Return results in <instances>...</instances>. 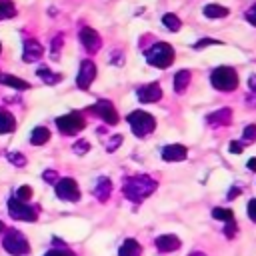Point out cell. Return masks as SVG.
Listing matches in <instances>:
<instances>
[{
  "instance_id": "6da1fadb",
  "label": "cell",
  "mask_w": 256,
  "mask_h": 256,
  "mask_svg": "<svg viewBox=\"0 0 256 256\" xmlns=\"http://www.w3.org/2000/svg\"><path fill=\"white\" fill-rule=\"evenodd\" d=\"M156 188H158V182H156L152 176H148V174H138V176H130V178L124 180V184H122V194H124V198H128L130 202L138 204V202H142L144 198H148Z\"/></svg>"
},
{
  "instance_id": "7a4b0ae2",
  "label": "cell",
  "mask_w": 256,
  "mask_h": 256,
  "mask_svg": "<svg viewBox=\"0 0 256 256\" xmlns=\"http://www.w3.org/2000/svg\"><path fill=\"white\" fill-rule=\"evenodd\" d=\"M146 60L156 68H168L174 62V48L168 42H156L146 50Z\"/></svg>"
},
{
  "instance_id": "3957f363",
  "label": "cell",
  "mask_w": 256,
  "mask_h": 256,
  "mask_svg": "<svg viewBox=\"0 0 256 256\" xmlns=\"http://www.w3.org/2000/svg\"><path fill=\"white\" fill-rule=\"evenodd\" d=\"M2 246H4V250H6L8 254H12V256H26V254H30V242H28L26 236H24L20 230H16V228L6 230L4 238H2Z\"/></svg>"
},
{
  "instance_id": "277c9868",
  "label": "cell",
  "mask_w": 256,
  "mask_h": 256,
  "mask_svg": "<svg viewBox=\"0 0 256 256\" xmlns=\"http://www.w3.org/2000/svg\"><path fill=\"white\" fill-rule=\"evenodd\" d=\"M210 82L216 90H222V92H230L238 86V74L234 68L230 66H218L212 70L210 74Z\"/></svg>"
},
{
  "instance_id": "5b68a950",
  "label": "cell",
  "mask_w": 256,
  "mask_h": 256,
  "mask_svg": "<svg viewBox=\"0 0 256 256\" xmlns=\"http://www.w3.org/2000/svg\"><path fill=\"white\" fill-rule=\"evenodd\" d=\"M128 124L132 128V132L138 136V138H144L148 136L150 132H154L156 128V120L152 114L148 112H142V110H134L128 114Z\"/></svg>"
},
{
  "instance_id": "8992f818",
  "label": "cell",
  "mask_w": 256,
  "mask_h": 256,
  "mask_svg": "<svg viewBox=\"0 0 256 256\" xmlns=\"http://www.w3.org/2000/svg\"><path fill=\"white\" fill-rule=\"evenodd\" d=\"M8 214L12 220H22V222H36L38 220V210L30 206L28 202H20L14 196L8 200Z\"/></svg>"
},
{
  "instance_id": "52a82bcc",
  "label": "cell",
  "mask_w": 256,
  "mask_h": 256,
  "mask_svg": "<svg viewBox=\"0 0 256 256\" xmlns=\"http://www.w3.org/2000/svg\"><path fill=\"white\" fill-rule=\"evenodd\" d=\"M56 126L64 136H74L86 126V120L80 112H68V114L56 118Z\"/></svg>"
},
{
  "instance_id": "ba28073f",
  "label": "cell",
  "mask_w": 256,
  "mask_h": 256,
  "mask_svg": "<svg viewBox=\"0 0 256 256\" xmlns=\"http://www.w3.org/2000/svg\"><path fill=\"white\" fill-rule=\"evenodd\" d=\"M56 196L60 200H66V202H78L80 200V188H78L76 180H72V178H60L56 182Z\"/></svg>"
},
{
  "instance_id": "9c48e42d",
  "label": "cell",
  "mask_w": 256,
  "mask_h": 256,
  "mask_svg": "<svg viewBox=\"0 0 256 256\" xmlns=\"http://www.w3.org/2000/svg\"><path fill=\"white\" fill-rule=\"evenodd\" d=\"M96 78V64L92 60H82L80 62V68H78V76H76V86L80 90H88L90 84L94 82Z\"/></svg>"
},
{
  "instance_id": "30bf717a",
  "label": "cell",
  "mask_w": 256,
  "mask_h": 256,
  "mask_svg": "<svg viewBox=\"0 0 256 256\" xmlns=\"http://www.w3.org/2000/svg\"><path fill=\"white\" fill-rule=\"evenodd\" d=\"M80 42H82V46L90 52V54H94V52H98L100 48H102V38H100V34L94 30V28H90V26H84V28H80Z\"/></svg>"
},
{
  "instance_id": "8fae6325",
  "label": "cell",
  "mask_w": 256,
  "mask_h": 256,
  "mask_svg": "<svg viewBox=\"0 0 256 256\" xmlns=\"http://www.w3.org/2000/svg\"><path fill=\"white\" fill-rule=\"evenodd\" d=\"M90 110H94V114H98L106 124H110V126H114L116 122H118V112H116V108L112 106V102H108V100H98Z\"/></svg>"
},
{
  "instance_id": "7c38bea8",
  "label": "cell",
  "mask_w": 256,
  "mask_h": 256,
  "mask_svg": "<svg viewBox=\"0 0 256 256\" xmlns=\"http://www.w3.org/2000/svg\"><path fill=\"white\" fill-rule=\"evenodd\" d=\"M136 96L140 102L144 104H150V102H158L162 98V88L158 82H152V84H144L136 90Z\"/></svg>"
},
{
  "instance_id": "4fadbf2b",
  "label": "cell",
  "mask_w": 256,
  "mask_h": 256,
  "mask_svg": "<svg viewBox=\"0 0 256 256\" xmlns=\"http://www.w3.org/2000/svg\"><path fill=\"white\" fill-rule=\"evenodd\" d=\"M188 156V148L184 144H168L162 148V160L166 162H182Z\"/></svg>"
},
{
  "instance_id": "5bb4252c",
  "label": "cell",
  "mask_w": 256,
  "mask_h": 256,
  "mask_svg": "<svg viewBox=\"0 0 256 256\" xmlns=\"http://www.w3.org/2000/svg\"><path fill=\"white\" fill-rule=\"evenodd\" d=\"M154 244H156L158 252H162V254H168V252H174V250H178L182 242H180V238H178L176 234H162V236H158V238L154 240Z\"/></svg>"
},
{
  "instance_id": "9a60e30c",
  "label": "cell",
  "mask_w": 256,
  "mask_h": 256,
  "mask_svg": "<svg viewBox=\"0 0 256 256\" xmlns=\"http://www.w3.org/2000/svg\"><path fill=\"white\" fill-rule=\"evenodd\" d=\"M42 54H44V48L38 40H32V38L24 40V52H22L24 62H36L42 58Z\"/></svg>"
},
{
  "instance_id": "2e32d148",
  "label": "cell",
  "mask_w": 256,
  "mask_h": 256,
  "mask_svg": "<svg viewBox=\"0 0 256 256\" xmlns=\"http://www.w3.org/2000/svg\"><path fill=\"white\" fill-rule=\"evenodd\" d=\"M206 122L210 124V126H228L230 122H232V110L230 108H220V110H216V112H212V114H208L206 116Z\"/></svg>"
},
{
  "instance_id": "e0dca14e",
  "label": "cell",
  "mask_w": 256,
  "mask_h": 256,
  "mask_svg": "<svg viewBox=\"0 0 256 256\" xmlns=\"http://www.w3.org/2000/svg\"><path fill=\"white\" fill-rule=\"evenodd\" d=\"M110 194H112V182H110V178L102 176V178L96 182V188H94V196H96L100 202H106V200L110 198Z\"/></svg>"
},
{
  "instance_id": "ac0fdd59",
  "label": "cell",
  "mask_w": 256,
  "mask_h": 256,
  "mask_svg": "<svg viewBox=\"0 0 256 256\" xmlns=\"http://www.w3.org/2000/svg\"><path fill=\"white\" fill-rule=\"evenodd\" d=\"M140 254H142V246L134 238L124 240V244L118 248V256H140Z\"/></svg>"
},
{
  "instance_id": "d6986e66",
  "label": "cell",
  "mask_w": 256,
  "mask_h": 256,
  "mask_svg": "<svg viewBox=\"0 0 256 256\" xmlns=\"http://www.w3.org/2000/svg\"><path fill=\"white\" fill-rule=\"evenodd\" d=\"M16 128V118L6 108H0V134H10Z\"/></svg>"
},
{
  "instance_id": "ffe728a7",
  "label": "cell",
  "mask_w": 256,
  "mask_h": 256,
  "mask_svg": "<svg viewBox=\"0 0 256 256\" xmlns=\"http://www.w3.org/2000/svg\"><path fill=\"white\" fill-rule=\"evenodd\" d=\"M0 82L6 84V86H10V88H16V90H28L30 88V84L26 80H22L18 76H10V74H2Z\"/></svg>"
},
{
  "instance_id": "44dd1931",
  "label": "cell",
  "mask_w": 256,
  "mask_h": 256,
  "mask_svg": "<svg viewBox=\"0 0 256 256\" xmlns=\"http://www.w3.org/2000/svg\"><path fill=\"white\" fill-rule=\"evenodd\" d=\"M48 138H50V130L44 128V126H36V128L32 130V134H30V142H32L34 146H40V144L48 142Z\"/></svg>"
},
{
  "instance_id": "7402d4cb",
  "label": "cell",
  "mask_w": 256,
  "mask_h": 256,
  "mask_svg": "<svg viewBox=\"0 0 256 256\" xmlns=\"http://www.w3.org/2000/svg\"><path fill=\"white\" fill-rule=\"evenodd\" d=\"M188 84H190V72L188 70L176 72V76H174V90L180 94V92H184L188 88Z\"/></svg>"
},
{
  "instance_id": "603a6c76",
  "label": "cell",
  "mask_w": 256,
  "mask_h": 256,
  "mask_svg": "<svg viewBox=\"0 0 256 256\" xmlns=\"http://www.w3.org/2000/svg\"><path fill=\"white\" fill-rule=\"evenodd\" d=\"M204 16H208V18H224V16H228V8H224L220 4H208V6H204Z\"/></svg>"
},
{
  "instance_id": "cb8c5ba5",
  "label": "cell",
  "mask_w": 256,
  "mask_h": 256,
  "mask_svg": "<svg viewBox=\"0 0 256 256\" xmlns=\"http://www.w3.org/2000/svg\"><path fill=\"white\" fill-rule=\"evenodd\" d=\"M162 24H164L168 30H172V32H178V30H180V26H182L180 18H178L176 14H172V12H168V14H164V16H162Z\"/></svg>"
},
{
  "instance_id": "d4e9b609",
  "label": "cell",
  "mask_w": 256,
  "mask_h": 256,
  "mask_svg": "<svg viewBox=\"0 0 256 256\" xmlns=\"http://www.w3.org/2000/svg\"><path fill=\"white\" fill-rule=\"evenodd\" d=\"M16 14V6L12 0H0V20H8Z\"/></svg>"
},
{
  "instance_id": "484cf974",
  "label": "cell",
  "mask_w": 256,
  "mask_h": 256,
  "mask_svg": "<svg viewBox=\"0 0 256 256\" xmlns=\"http://www.w3.org/2000/svg\"><path fill=\"white\" fill-rule=\"evenodd\" d=\"M36 74H38L46 84H58V82H60V78H62L60 74H54L50 68H38V72H36Z\"/></svg>"
},
{
  "instance_id": "4316f807",
  "label": "cell",
  "mask_w": 256,
  "mask_h": 256,
  "mask_svg": "<svg viewBox=\"0 0 256 256\" xmlns=\"http://www.w3.org/2000/svg\"><path fill=\"white\" fill-rule=\"evenodd\" d=\"M212 218L222 220V222H230V220H234V212L230 208H214L212 210Z\"/></svg>"
},
{
  "instance_id": "83f0119b",
  "label": "cell",
  "mask_w": 256,
  "mask_h": 256,
  "mask_svg": "<svg viewBox=\"0 0 256 256\" xmlns=\"http://www.w3.org/2000/svg\"><path fill=\"white\" fill-rule=\"evenodd\" d=\"M14 198L20 200V202H28L32 198V188L30 186H20L16 192H14Z\"/></svg>"
},
{
  "instance_id": "f1b7e54d",
  "label": "cell",
  "mask_w": 256,
  "mask_h": 256,
  "mask_svg": "<svg viewBox=\"0 0 256 256\" xmlns=\"http://www.w3.org/2000/svg\"><path fill=\"white\" fill-rule=\"evenodd\" d=\"M44 256H76V254L64 246V248H52V250H48Z\"/></svg>"
},
{
  "instance_id": "f546056e",
  "label": "cell",
  "mask_w": 256,
  "mask_h": 256,
  "mask_svg": "<svg viewBox=\"0 0 256 256\" xmlns=\"http://www.w3.org/2000/svg\"><path fill=\"white\" fill-rule=\"evenodd\" d=\"M8 160H10L14 166H24V164H26V158H24V154H20V152H10V154H8Z\"/></svg>"
},
{
  "instance_id": "4dcf8cb0",
  "label": "cell",
  "mask_w": 256,
  "mask_h": 256,
  "mask_svg": "<svg viewBox=\"0 0 256 256\" xmlns=\"http://www.w3.org/2000/svg\"><path fill=\"white\" fill-rule=\"evenodd\" d=\"M236 232H238V226H236V222H234V220L226 222V226H224V236L232 240V238L236 236Z\"/></svg>"
},
{
  "instance_id": "1f68e13d",
  "label": "cell",
  "mask_w": 256,
  "mask_h": 256,
  "mask_svg": "<svg viewBox=\"0 0 256 256\" xmlns=\"http://www.w3.org/2000/svg\"><path fill=\"white\" fill-rule=\"evenodd\" d=\"M244 140L246 142H254L256 140V124H248L246 128H244Z\"/></svg>"
},
{
  "instance_id": "d6a6232c",
  "label": "cell",
  "mask_w": 256,
  "mask_h": 256,
  "mask_svg": "<svg viewBox=\"0 0 256 256\" xmlns=\"http://www.w3.org/2000/svg\"><path fill=\"white\" fill-rule=\"evenodd\" d=\"M90 150V144H88V140H78V142H74V152L76 154H86Z\"/></svg>"
},
{
  "instance_id": "836d02e7",
  "label": "cell",
  "mask_w": 256,
  "mask_h": 256,
  "mask_svg": "<svg viewBox=\"0 0 256 256\" xmlns=\"http://www.w3.org/2000/svg\"><path fill=\"white\" fill-rule=\"evenodd\" d=\"M214 44H220V40H214V38H202V40H198V42L194 44V48H196V50H202V48H206V46H214Z\"/></svg>"
},
{
  "instance_id": "e575fe53",
  "label": "cell",
  "mask_w": 256,
  "mask_h": 256,
  "mask_svg": "<svg viewBox=\"0 0 256 256\" xmlns=\"http://www.w3.org/2000/svg\"><path fill=\"white\" fill-rule=\"evenodd\" d=\"M120 142H122V136H120V134H116L114 138H110V142H108L106 150H108V152H114V150L120 146Z\"/></svg>"
},
{
  "instance_id": "d590c367",
  "label": "cell",
  "mask_w": 256,
  "mask_h": 256,
  "mask_svg": "<svg viewBox=\"0 0 256 256\" xmlns=\"http://www.w3.org/2000/svg\"><path fill=\"white\" fill-rule=\"evenodd\" d=\"M248 218H250L252 222H256V198H252V200L248 202Z\"/></svg>"
},
{
  "instance_id": "8d00e7d4",
  "label": "cell",
  "mask_w": 256,
  "mask_h": 256,
  "mask_svg": "<svg viewBox=\"0 0 256 256\" xmlns=\"http://www.w3.org/2000/svg\"><path fill=\"white\" fill-rule=\"evenodd\" d=\"M58 174H56V170H44V174H42V178H44V182H58V178H56Z\"/></svg>"
},
{
  "instance_id": "74e56055",
  "label": "cell",
  "mask_w": 256,
  "mask_h": 256,
  "mask_svg": "<svg viewBox=\"0 0 256 256\" xmlns=\"http://www.w3.org/2000/svg\"><path fill=\"white\" fill-rule=\"evenodd\" d=\"M246 20H248L252 26H256V6H254V8H250V10L246 12Z\"/></svg>"
},
{
  "instance_id": "f35d334b",
  "label": "cell",
  "mask_w": 256,
  "mask_h": 256,
  "mask_svg": "<svg viewBox=\"0 0 256 256\" xmlns=\"http://www.w3.org/2000/svg\"><path fill=\"white\" fill-rule=\"evenodd\" d=\"M60 42H62V36H56V38H54V42H52V54H54V56H58Z\"/></svg>"
},
{
  "instance_id": "ab89813d",
  "label": "cell",
  "mask_w": 256,
  "mask_h": 256,
  "mask_svg": "<svg viewBox=\"0 0 256 256\" xmlns=\"http://www.w3.org/2000/svg\"><path fill=\"white\" fill-rule=\"evenodd\" d=\"M230 152L232 154H240L242 152V144L240 142H230Z\"/></svg>"
},
{
  "instance_id": "60d3db41",
  "label": "cell",
  "mask_w": 256,
  "mask_h": 256,
  "mask_svg": "<svg viewBox=\"0 0 256 256\" xmlns=\"http://www.w3.org/2000/svg\"><path fill=\"white\" fill-rule=\"evenodd\" d=\"M248 88H250V90L256 94V74H252V76L248 78Z\"/></svg>"
},
{
  "instance_id": "b9f144b4",
  "label": "cell",
  "mask_w": 256,
  "mask_h": 256,
  "mask_svg": "<svg viewBox=\"0 0 256 256\" xmlns=\"http://www.w3.org/2000/svg\"><path fill=\"white\" fill-rule=\"evenodd\" d=\"M238 194H240V188H236V186H234V188H230V192H228V198L232 200V198H236Z\"/></svg>"
},
{
  "instance_id": "7bdbcfd3",
  "label": "cell",
  "mask_w": 256,
  "mask_h": 256,
  "mask_svg": "<svg viewBox=\"0 0 256 256\" xmlns=\"http://www.w3.org/2000/svg\"><path fill=\"white\" fill-rule=\"evenodd\" d=\"M246 166H248V170H252V172H256V158H250Z\"/></svg>"
},
{
  "instance_id": "ee69618b",
  "label": "cell",
  "mask_w": 256,
  "mask_h": 256,
  "mask_svg": "<svg viewBox=\"0 0 256 256\" xmlns=\"http://www.w3.org/2000/svg\"><path fill=\"white\" fill-rule=\"evenodd\" d=\"M188 256H206V254H204V252H200V250H194V252H190Z\"/></svg>"
},
{
  "instance_id": "f6af8a7d",
  "label": "cell",
  "mask_w": 256,
  "mask_h": 256,
  "mask_svg": "<svg viewBox=\"0 0 256 256\" xmlns=\"http://www.w3.org/2000/svg\"><path fill=\"white\" fill-rule=\"evenodd\" d=\"M2 230H4V222L0 220V232H2Z\"/></svg>"
},
{
  "instance_id": "bcb514c9",
  "label": "cell",
  "mask_w": 256,
  "mask_h": 256,
  "mask_svg": "<svg viewBox=\"0 0 256 256\" xmlns=\"http://www.w3.org/2000/svg\"><path fill=\"white\" fill-rule=\"evenodd\" d=\"M0 52H2V44H0Z\"/></svg>"
},
{
  "instance_id": "7dc6e473",
  "label": "cell",
  "mask_w": 256,
  "mask_h": 256,
  "mask_svg": "<svg viewBox=\"0 0 256 256\" xmlns=\"http://www.w3.org/2000/svg\"><path fill=\"white\" fill-rule=\"evenodd\" d=\"M0 78H2V72H0Z\"/></svg>"
}]
</instances>
